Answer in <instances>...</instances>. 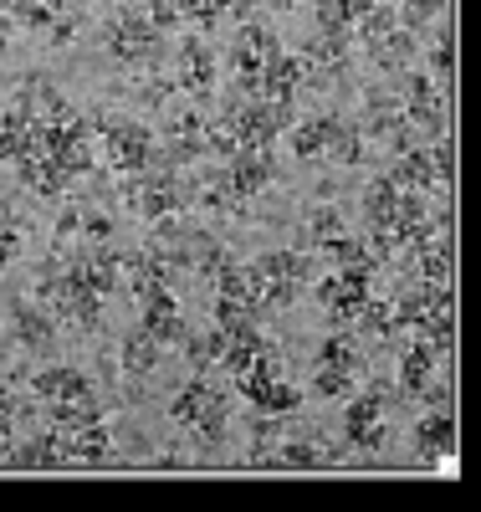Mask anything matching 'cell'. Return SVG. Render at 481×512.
<instances>
[{"mask_svg":"<svg viewBox=\"0 0 481 512\" xmlns=\"http://www.w3.org/2000/svg\"><path fill=\"white\" fill-rule=\"evenodd\" d=\"M36 297L47 303V313H57V318H67V323H77L87 333L103 328V292H93L77 272H52V277L41 272Z\"/></svg>","mask_w":481,"mask_h":512,"instance_id":"cell-1","label":"cell"},{"mask_svg":"<svg viewBox=\"0 0 481 512\" xmlns=\"http://www.w3.org/2000/svg\"><path fill=\"white\" fill-rule=\"evenodd\" d=\"M226 415H231V400L221 390H210L205 379H190L180 395L169 400V420L174 425H185V431H195V441H221L226 431Z\"/></svg>","mask_w":481,"mask_h":512,"instance_id":"cell-2","label":"cell"},{"mask_svg":"<svg viewBox=\"0 0 481 512\" xmlns=\"http://www.w3.org/2000/svg\"><path fill=\"white\" fill-rule=\"evenodd\" d=\"M236 384H241V395H246L261 415H292V410L302 405V395L282 379V364H277L272 349H261V354L236 374Z\"/></svg>","mask_w":481,"mask_h":512,"instance_id":"cell-3","label":"cell"},{"mask_svg":"<svg viewBox=\"0 0 481 512\" xmlns=\"http://www.w3.org/2000/svg\"><path fill=\"white\" fill-rule=\"evenodd\" d=\"M108 52L123 67H154L159 52H164V31L144 11H118L108 21Z\"/></svg>","mask_w":481,"mask_h":512,"instance_id":"cell-4","label":"cell"},{"mask_svg":"<svg viewBox=\"0 0 481 512\" xmlns=\"http://www.w3.org/2000/svg\"><path fill=\"white\" fill-rule=\"evenodd\" d=\"M400 108H405V128L410 134H446V98L435 88V77L425 72H400Z\"/></svg>","mask_w":481,"mask_h":512,"instance_id":"cell-5","label":"cell"},{"mask_svg":"<svg viewBox=\"0 0 481 512\" xmlns=\"http://www.w3.org/2000/svg\"><path fill=\"white\" fill-rule=\"evenodd\" d=\"M103 154L118 175H139L154 164V134L139 118H103Z\"/></svg>","mask_w":481,"mask_h":512,"instance_id":"cell-6","label":"cell"},{"mask_svg":"<svg viewBox=\"0 0 481 512\" xmlns=\"http://www.w3.org/2000/svg\"><path fill=\"white\" fill-rule=\"evenodd\" d=\"M251 267L261 277V313H272V308H287L297 297V282L308 277V251H267Z\"/></svg>","mask_w":481,"mask_h":512,"instance_id":"cell-7","label":"cell"},{"mask_svg":"<svg viewBox=\"0 0 481 512\" xmlns=\"http://www.w3.org/2000/svg\"><path fill=\"white\" fill-rule=\"evenodd\" d=\"M369 277H374V262L338 267L333 277H323V282H318V303H323L338 323H354V313L369 303Z\"/></svg>","mask_w":481,"mask_h":512,"instance_id":"cell-8","label":"cell"},{"mask_svg":"<svg viewBox=\"0 0 481 512\" xmlns=\"http://www.w3.org/2000/svg\"><path fill=\"white\" fill-rule=\"evenodd\" d=\"M123 200H128V210H139L144 221H159V216H174V210H180V180L169 175V169H139L134 175V185L123 190Z\"/></svg>","mask_w":481,"mask_h":512,"instance_id":"cell-9","label":"cell"},{"mask_svg":"<svg viewBox=\"0 0 481 512\" xmlns=\"http://www.w3.org/2000/svg\"><path fill=\"white\" fill-rule=\"evenodd\" d=\"M272 175H277L272 144H241V149L231 154V164H226V180H231L236 200H251V195H261V190L272 185Z\"/></svg>","mask_w":481,"mask_h":512,"instance_id":"cell-10","label":"cell"},{"mask_svg":"<svg viewBox=\"0 0 481 512\" xmlns=\"http://www.w3.org/2000/svg\"><path fill=\"white\" fill-rule=\"evenodd\" d=\"M139 313H144L139 328H149L159 344H180V338L190 333L185 318H180V303H174V292H169V282H154L149 292H139Z\"/></svg>","mask_w":481,"mask_h":512,"instance_id":"cell-11","label":"cell"},{"mask_svg":"<svg viewBox=\"0 0 481 512\" xmlns=\"http://www.w3.org/2000/svg\"><path fill=\"white\" fill-rule=\"evenodd\" d=\"M57 446H62V461H82V466H103L113 456V436H108V425L103 415L98 420H87V425H72V431H52Z\"/></svg>","mask_w":481,"mask_h":512,"instance_id":"cell-12","label":"cell"},{"mask_svg":"<svg viewBox=\"0 0 481 512\" xmlns=\"http://www.w3.org/2000/svg\"><path fill=\"white\" fill-rule=\"evenodd\" d=\"M174 72H180L174 82L195 98H205L215 88V57H210V47L200 36H180V47H174Z\"/></svg>","mask_w":481,"mask_h":512,"instance_id":"cell-13","label":"cell"},{"mask_svg":"<svg viewBox=\"0 0 481 512\" xmlns=\"http://www.w3.org/2000/svg\"><path fill=\"white\" fill-rule=\"evenodd\" d=\"M384 400H379V384L369 395H359V400H348V410H343V436H348V446H359V451H369V446H379L384 441Z\"/></svg>","mask_w":481,"mask_h":512,"instance_id":"cell-14","label":"cell"},{"mask_svg":"<svg viewBox=\"0 0 481 512\" xmlns=\"http://www.w3.org/2000/svg\"><path fill=\"white\" fill-rule=\"evenodd\" d=\"M21 113H31V118H41V123H62V118H72L77 108L52 88V82L47 77H41V72H31V77H21V88H16V98H11Z\"/></svg>","mask_w":481,"mask_h":512,"instance_id":"cell-15","label":"cell"},{"mask_svg":"<svg viewBox=\"0 0 481 512\" xmlns=\"http://www.w3.org/2000/svg\"><path fill=\"white\" fill-rule=\"evenodd\" d=\"M31 384H36V395L47 400V405L98 400V395H93V384H87V374H82V369H72V364H52V369H41Z\"/></svg>","mask_w":481,"mask_h":512,"instance_id":"cell-16","label":"cell"},{"mask_svg":"<svg viewBox=\"0 0 481 512\" xmlns=\"http://www.w3.org/2000/svg\"><path fill=\"white\" fill-rule=\"evenodd\" d=\"M446 297H451V282H425V277H420V282H410V287H405V297H400V308H395V323L420 333V328L430 323V313L441 308Z\"/></svg>","mask_w":481,"mask_h":512,"instance_id":"cell-17","label":"cell"},{"mask_svg":"<svg viewBox=\"0 0 481 512\" xmlns=\"http://www.w3.org/2000/svg\"><path fill=\"white\" fill-rule=\"evenodd\" d=\"M26 149H41V118L21 113L16 103H11V108H0V159L16 164Z\"/></svg>","mask_w":481,"mask_h":512,"instance_id":"cell-18","label":"cell"},{"mask_svg":"<svg viewBox=\"0 0 481 512\" xmlns=\"http://www.w3.org/2000/svg\"><path fill=\"white\" fill-rule=\"evenodd\" d=\"M415 52H420V41H415V31H410L405 21H400L395 31H384L379 41H369V57H374V67H379V72H395V77L415 67Z\"/></svg>","mask_w":481,"mask_h":512,"instance_id":"cell-19","label":"cell"},{"mask_svg":"<svg viewBox=\"0 0 481 512\" xmlns=\"http://www.w3.org/2000/svg\"><path fill=\"white\" fill-rule=\"evenodd\" d=\"M16 175H21L36 195H62V190H67V169H62L57 154H47V149H26V154L16 159Z\"/></svg>","mask_w":481,"mask_h":512,"instance_id":"cell-20","label":"cell"},{"mask_svg":"<svg viewBox=\"0 0 481 512\" xmlns=\"http://www.w3.org/2000/svg\"><path fill=\"white\" fill-rule=\"evenodd\" d=\"M302 57H287V52H272L267 67H261V93L256 98H272V103H292L297 82H302Z\"/></svg>","mask_w":481,"mask_h":512,"instance_id":"cell-21","label":"cell"},{"mask_svg":"<svg viewBox=\"0 0 481 512\" xmlns=\"http://www.w3.org/2000/svg\"><path fill=\"white\" fill-rule=\"evenodd\" d=\"M11 328H16V338H21L31 354H47V349L57 344L47 308H36V303H16V308H11Z\"/></svg>","mask_w":481,"mask_h":512,"instance_id":"cell-22","label":"cell"},{"mask_svg":"<svg viewBox=\"0 0 481 512\" xmlns=\"http://www.w3.org/2000/svg\"><path fill=\"white\" fill-rule=\"evenodd\" d=\"M415 451H420V456L456 451V415H451L446 405H435V410L415 425Z\"/></svg>","mask_w":481,"mask_h":512,"instance_id":"cell-23","label":"cell"},{"mask_svg":"<svg viewBox=\"0 0 481 512\" xmlns=\"http://www.w3.org/2000/svg\"><path fill=\"white\" fill-rule=\"evenodd\" d=\"M323 159L359 164V159H364V128H359L354 118H338V113H328V144H323Z\"/></svg>","mask_w":481,"mask_h":512,"instance_id":"cell-24","label":"cell"},{"mask_svg":"<svg viewBox=\"0 0 481 512\" xmlns=\"http://www.w3.org/2000/svg\"><path fill=\"white\" fill-rule=\"evenodd\" d=\"M389 180L400 190H420V195H435V169H430V149H400L395 169H389Z\"/></svg>","mask_w":481,"mask_h":512,"instance_id":"cell-25","label":"cell"},{"mask_svg":"<svg viewBox=\"0 0 481 512\" xmlns=\"http://www.w3.org/2000/svg\"><path fill=\"white\" fill-rule=\"evenodd\" d=\"M72 272H77L87 287H93V292H103V297H108V292L118 287V277H123V256H118L113 246H103V241H98V251L87 256V262H77Z\"/></svg>","mask_w":481,"mask_h":512,"instance_id":"cell-26","label":"cell"},{"mask_svg":"<svg viewBox=\"0 0 481 512\" xmlns=\"http://www.w3.org/2000/svg\"><path fill=\"white\" fill-rule=\"evenodd\" d=\"M205 154V118L200 113H180L169 123V159L174 164H190Z\"/></svg>","mask_w":481,"mask_h":512,"instance_id":"cell-27","label":"cell"},{"mask_svg":"<svg viewBox=\"0 0 481 512\" xmlns=\"http://www.w3.org/2000/svg\"><path fill=\"white\" fill-rule=\"evenodd\" d=\"M435 359H441V354H435L430 338H420V344H410V349L400 354V395H420V390H425Z\"/></svg>","mask_w":481,"mask_h":512,"instance_id":"cell-28","label":"cell"},{"mask_svg":"<svg viewBox=\"0 0 481 512\" xmlns=\"http://www.w3.org/2000/svg\"><path fill=\"white\" fill-rule=\"evenodd\" d=\"M395 200H400V185L389 175L364 190V221H369V231H389V236H395Z\"/></svg>","mask_w":481,"mask_h":512,"instance_id":"cell-29","label":"cell"},{"mask_svg":"<svg viewBox=\"0 0 481 512\" xmlns=\"http://www.w3.org/2000/svg\"><path fill=\"white\" fill-rule=\"evenodd\" d=\"M159 359H164V344H159L149 328H134V333L123 338V369L128 374H154Z\"/></svg>","mask_w":481,"mask_h":512,"instance_id":"cell-30","label":"cell"},{"mask_svg":"<svg viewBox=\"0 0 481 512\" xmlns=\"http://www.w3.org/2000/svg\"><path fill=\"white\" fill-rule=\"evenodd\" d=\"M256 466H292V472H318V466H328V451L308 441H287L277 456H256Z\"/></svg>","mask_w":481,"mask_h":512,"instance_id":"cell-31","label":"cell"},{"mask_svg":"<svg viewBox=\"0 0 481 512\" xmlns=\"http://www.w3.org/2000/svg\"><path fill=\"white\" fill-rule=\"evenodd\" d=\"M6 466H21V472H41V466H62V446H57V436H36V441H26V446H11V461Z\"/></svg>","mask_w":481,"mask_h":512,"instance_id":"cell-32","label":"cell"},{"mask_svg":"<svg viewBox=\"0 0 481 512\" xmlns=\"http://www.w3.org/2000/svg\"><path fill=\"white\" fill-rule=\"evenodd\" d=\"M323 144H328V113L292 128V154L297 159H323Z\"/></svg>","mask_w":481,"mask_h":512,"instance_id":"cell-33","label":"cell"},{"mask_svg":"<svg viewBox=\"0 0 481 512\" xmlns=\"http://www.w3.org/2000/svg\"><path fill=\"white\" fill-rule=\"evenodd\" d=\"M180 344L190 349V364H221V354H226V333L221 328H205V333H185Z\"/></svg>","mask_w":481,"mask_h":512,"instance_id":"cell-34","label":"cell"},{"mask_svg":"<svg viewBox=\"0 0 481 512\" xmlns=\"http://www.w3.org/2000/svg\"><path fill=\"white\" fill-rule=\"evenodd\" d=\"M103 405L98 400H72V405H47V420H52V431H72V425H87V420H98Z\"/></svg>","mask_w":481,"mask_h":512,"instance_id":"cell-35","label":"cell"},{"mask_svg":"<svg viewBox=\"0 0 481 512\" xmlns=\"http://www.w3.org/2000/svg\"><path fill=\"white\" fill-rule=\"evenodd\" d=\"M338 231H343L338 205H313V210H308V246H328Z\"/></svg>","mask_w":481,"mask_h":512,"instance_id":"cell-36","label":"cell"},{"mask_svg":"<svg viewBox=\"0 0 481 512\" xmlns=\"http://www.w3.org/2000/svg\"><path fill=\"white\" fill-rule=\"evenodd\" d=\"M430 169H435V195H446L456 185V144L446 134L435 139V149H430Z\"/></svg>","mask_w":481,"mask_h":512,"instance_id":"cell-37","label":"cell"},{"mask_svg":"<svg viewBox=\"0 0 481 512\" xmlns=\"http://www.w3.org/2000/svg\"><path fill=\"white\" fill-rule=\"evenodd\" d=\"M318 364H328V369H343V374H354V379H359V369H364L359 349L348 344V338H328V344L318 349Z\"/></svg>","mask_w":481,"mask_h":512,"instance_id":"cell-38","label":"cell"},{"mask_svg":"<svg viewBox=\"0 0 481 512\" xmlns=\"http://www.w3.org/2000/svg\"><path fill=\"white\" fill-rule=\"evenodd\" d=\"M354 26L364 31V47H369V41H379L384 31H395V26H400V11H395V6H384V0H374V6H369Z\"/></svg>","mask_w":481,"mask_h":512,"instance_id":"cell-39","label":"cell"},{"mask_svg":"<svg viewBox=\"0 0 481 512\" xmlns=\"http://www.w3.org/2000/svg\"><path fill=\"white\" fill-rule=\"evenodd\" d=\"M313 390H318V400H343L348 390H354V374H343V369H328V364H318V374H313Z\"/></svg>","mask_w":481,"mask_h":512,"instance_id":"cell-40","label":"cell"},{"mask_svg":"<svg viewBox=\"0 0 481 512\" xmlns=\"http://www.w3.org/2000/svg\"><path fill=\"white\" fill-rule=\"evenodd\" d=\"M180 6V21H195V26H215V21H226V6L221 0H174Z\"/></svg>","mask_w":481,"mask_h":512,"instance_id":"cell-41","label":"cell"},{"mask_svg":"<svg viewBox=\"0 0 481 512\" xmlns=\"http://www.w3.org/2000/svg\"><path fill=\"white\" fill-rule=\"evenodd\" d=\"M354 318H359V323H364V328H369L374 338H389V333L400 328V323H395V308H384V303H364V308H359Z\"/></svg>","mask_w":481,"mask_h":512,"instance_id":"cell-42","label":"cell"},{"mask_svg":"<svg viewBox=\"0 0 481 512\" xmlns=\"http://www.w3.org/2000/svg\"><path fill=\"white\" fill-rule=\"evenodd\" d=\"M441 11H446V0H405V6H400V21H405L410 31H420L425 21H435Z\"/></svg>","mask_w":481,"mask_h":512,"instance_id":"cell-43","label":"cell"},{"mask_svg":"<svg viewBox=\"0 0 481 512\" xmlns=\"http://www.w3.org/2000/svg\"><path fill=\"white\" fill-rule=\"evenodd\" d=\"M430 62H435V77H451V72H456V31H441Z\"/></svg>","mask_w":481,"mask_h":512,"instance_id":"cell-44","label":"cell"},{"mask_svg":"<svg viewBox=\"0 0 481 512\" xmlns=\"http://www.w3.org/2000/svg\"><path fill=\"white\" fill-rule=\"evenodd\" d=\"M159 31H174L180 26V6H174V0H149V11H144Z\"/></svg>","mask_w":481,"mask_h":512,"instance_id":"cell-45","label":"cell"},{"mask_svg":"<svg viewBox=\"0 0 481 512\" xmlns=\"http://www.w3.org/2000/svg\"><path fill=\"white\" fill-rule=\"evenodd\" d=\"M16 251H21V236H16L6 221H0V267H6V262H16Z\"/></svg>","mask_w":481,"mask_h":512,"instance_id":"cell-46","label":"cell"},{"mask_svg":"<svg viewBox=\"0 0 481 512\" xmlns=\"http://www.w3.org/2000/svg\"><path fill=\"white\" fill-rule=\"evenodd\" d=\"M221 6H226V16H241V21H246V16H251V6H256V0H221Z\"/></svg>","mask_w":481,"mask_h":512,"instance_id":"cell-47","label":"cell"},{"mask_svg":"<svg viewBox=\"0 0 481 512\" xmlns=\"http://www.w3.org/2000/svg\"><path fill=\"white\" fill-rule=\"evenodd\" d=\"M0 415H16V400H11V390L0 384Z\"/></svg>","mask_w":481,"mask_h":512,"instance_id":"cell-48","label":"cell"},{"mask_svg":"<svg viewBox=\"0 0 481 512\" xmlns=\"http://www.w3.org/2000/svg\"><path fill=\"white\" fill-rule=\"evenodd\" d=\"M6 41H11V16L0 11V52H6Z\"/></svg>","mask_w":481,"mask_h":512,"instance_id":"cell-49","label":"cell"},{"mask_svg":"<svg viewBox=\"0 0 481 512\" xmlns=\"http://www.w3.org/2000/svg\"><path fill=\"white\" fill-rule=\"evenodd\" d=\"M272 6H277V11H292V6H297V0H272Z\"/></svg>","mask_w":481,"mask_h":512,"instance_id":"cell-50","label":"cell"}]
</instances>
